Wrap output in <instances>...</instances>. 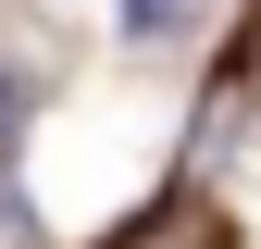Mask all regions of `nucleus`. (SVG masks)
<instances>
[{
	"label": "nucleus",
	"mask_w": 261,
	"mask_h": 249,
	"mask_svg": "<svg viewBox=\"0 0 261 249\" xmlns=\"http://www.w3.org/2000/svg\"><path fill=\"white\" fill-rule=\"evenodd\" d=\"M0 237H38V212H25V187L0 175Z\"/></svg>",
	"instance_id": "nucleus-3"
},
{
	"label": "nucleus",
	"mask_w": 261,
	"mask_h": 249,
	"mask_svg": "<svg viewBox=\"0 0 261 249\" xmlns=\"http://www.w3.org/2000/svg\"><path fill=\"white\" fill-rule=\"evenodd\" d=\"M112 249H212V200H162L149 225H124Z\"/></svg>",
	"instance_id": "nucleus-1"
},
{
	"label": "nucleus",
	"mask_w": 261,
	"mask_h": 249,
	"mask_svg": "<svg viewBox=\"0 0 261 249\" xmlns=\"http://www.w3.org/2000/svg\"><path fill=\"white\" fill-rule=\"evenodd\" d=\"M13 124H25V75L0 62V137H13Z\"/></svg>",
	"instance_id": "nucleus-4"
},
{
	"label": "nucleus",
	"mask_w": 261,
	"mask_h": 249,
	"mask_svg": "<svg viewBox=\"0 0 261 249\" xmlns=\"http://www.w3.org/2000/svg\"><path fill=\"white\" fill-rule=\"evenodd\" d=\"M187 25V0H124V38H174Z\"/></svg>",
	"instance_id": "nucleus-2"
}]
</instances>
